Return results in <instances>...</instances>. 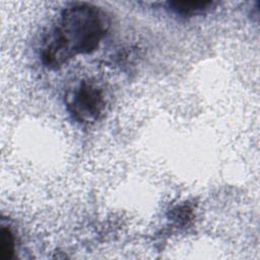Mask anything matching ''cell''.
<instances>
[{
    "mask_svg": "<svg viewBox=\"0 0 260 260\" xmlns=\"http://www.w3.org/2000/svg\"><path fill=\"white\" fill-rule=\"evenodd\" d=\"M110 28L108 14L99 6L74 2L61 12L59 22L44 38L41 59L50 69H58L77 55L96 50Z\"/></svg>",
    "mask_w": 260,
    "mask_h": 260,
    "instance_id": "1",
    "label": "cell"
},
{
    "mask_svg": "<svg viewBox=\"0 0 260 260\" xmlns=\"http://www.w3.org/2000/svg\"><path fill=\"white\" fill-rule=\"evenodd\" d=\"M65 102L72 118L83 124L98 121L106 109L104 89L91 80L77 83L67 92Z\"/></svg>",
    "mask_w": 260,
    "mask_h": 260,
    "instance_id": "2",
    "label": "cell"
},
{
    "mask_svg": "<svg viewBox=\"0 0 260 260\" xmlns=\"http://www.w3.org/2000/svg\"><path fill=\"white\" fill-rule=\"evenodd\" d=\"M213 1H170L169 7L177 14L183 16H193L202 14L215 6Z\"/></svg>",
    "mask_w": 260,
    "mask_h": 260,
    "instance_id": "3",
    "label": "cell"
},
{
    "mask_svg": "<svg viewBox=\"0 0 260 260\" xmlns=\"http://www.w3.org/2000/svg\"><path fill=\"white\" fill-rule=\"evenodd\" d=\"M15 251V241L13 233L9 226L2 225L0 233V255L3 260L11 259Z\"/></svg>",
    "mask_w": 260,
    "mask_h": 260,
    "instance_id": "4",
    "label": "cell"
}]
</instances>
